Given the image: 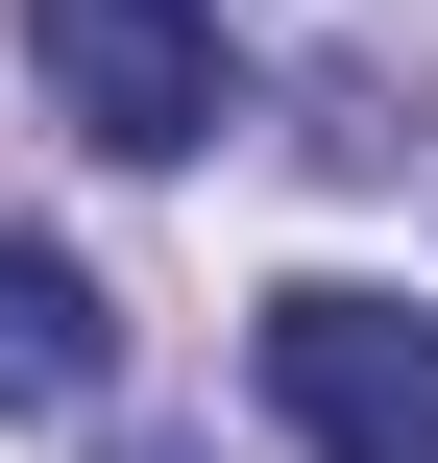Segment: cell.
I'll return each mask as SVG.
<instances>
[{
    "mask_svg": "<svg viewBox=\"0 0 438 463\" xmlns=\"http://www.w3.org/2000/svg\"><path fill=\"white\" fill-rule=\"evenodd\" d=\"M24 73H49V98H73V146H122V171H171V146H219V122H244L219 0H24Z\"/></svg>",
    "mask_w": 438,
    "mask_h": 463,
    "instance_id": "7a4b0ae2",
    "label": "cell"
},
{
    "mask_svg": "<svg viewBox=\"0 0 438 463\" xmlns=\"http://www.w3.org/2000/svg\"><path fill=\"white\" fill-rule=\"evenodd\" d=\"M244 366H268V415H293L317 463H438V317L366 293V269H293Z\"/></svg>",
    "mask_w": 438,
    "mask_h": 463,
    "instance_id": "6da1fadb",
    "label": "cell"
},
{
    "mask_svg": "<svg viewBox=\"0 0 438 463\" xmlns=\"http://www.w3.org/2000/svg\"><path fill=\"white\" fill-rule=\"evenodd\" d=\"M98 391H122V317H98V269L0 220V415H98Z\"/></svg>",
    "mask_w": 438,
    "mask_h": 463,
    "instance_id": "3957f363",
    "label": "cell"
}]
</instances>
